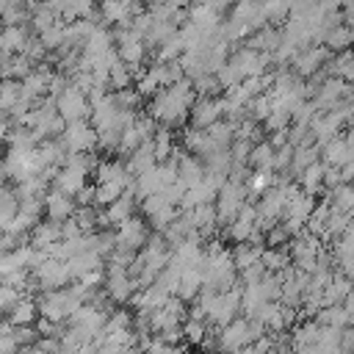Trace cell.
Masks as SVG:
<instances>
[{"mask_svg": "<svg viewBox=\"0 0 354 354\" xmlns=\"http://www.w3.org/2000/svg\"><path fill=\"white\" fill-rule=\"evenodd\" d=\"M122 160H124V169H127V171H130L133 177H136V174H141L144 169L155 166V155H152V141H149V138H147V141H141V144H138V147H136L133 152H127V155H124Z\"/></svg>", "mask_w": 354, "mask_h": 354, "instance_id": "cell-17", "label": "cell"}, {"mask_svg": "<svg viewBox=\"0 0 354 354\" xmlns=\"http://www.w3.org/2000/svg\"><path fill=\"white\" fill-rule=\"evenodd\" d=\"M28 36H30L28 22H25V25H0V55L22 53Z\"/></svg>", "mask_w": 354, "mask_h": 354, "instance_id": "cell-14", "label": "cell"}, {"mask_svg": "<svg viewBox=\"0 0 354 354\" xmlns=\"http://www.w3.org/2000/svg\"><path fill=\"white\" fill-rule=\"evenodd\" d=\"M205 133H207V138L213 141L216 149H227V147L232 144V122H227V119L210 122V124L205 127Z\"/></svg>", "mask_w": 354, "mask_h": 354, "instance_id": "cell-25", "label": "cell"}, {"mask_svg": "<svg viewBox=\"0 0 354 354\" xmlns=\"http://www.w3.org/2000/svg\"><path fill=\"white\" fill-rule=\"evenodd\" d=\"M86 183H88V174L80 171V169H75V166H66V163L58 166L55 174L50 177V185L58 188V191H64V194H69V196H75Z\"/></svg>", "mask_w": 354, "mask_h": 354, "instance_id": "cell-11", "label": "cell"}, {"mask_svg": "<svg viewBox=\"0 0 354 354\" xmlns=\"http://www.w3.org/2000/svg\"><path fill=\"white\" fill-rule=\"evenodd\" d=\"M158 3H163V0H144V6L149 8V6H158Z\"/></svg>", "mask_w": 354, "mask_h": 354, "instance_id": "cell-47", "label": "cell"}, {"mask_svg": "<svg viewBox=\"0 0 354 354\" xmlns=\"http://www.w3.org/2000/svg\"><path fill=\"white\" fill-rule=\"evenodd\" d=\"M8 3H11V0H0V14H3V8H6Z\"/></svg>", "mask_w": 354, "mask_h": 354, "instance_id": "cell-48", "label": "cell"}, {"mask_svg": "<svg viewBox=\"0 0 354 354\" xmlns=\"http://www.w3.org/2000/svg\"><path fill=\"white\" fill-rule=\"evenodd\" d=\"M202 166H205V171H213V174H224L227 177V171L232 166L230 149H210L207 155H202Z\"/></svg>", "mask_w": 354, "mask_h": 354, "instance_id": "cell-28", "label": "cell"}, {"mask_svg": "<svg viewBox=\"0 0 354 354\" xmlns=\"http://www.w3.org/2000/svg\"><path fill=\"white\" fill-rule=\"evenodd\" d=\"M149 232H152V227L147 224V218L138 216V213H133L130 218H124V221H119L113 227V241H116V246H124V249L138 252L144 246V241L149 238Z\"/></svg>", "mask_w": 354, "mask_h": 354, "instance_id": "cell-4", "label": "cell"}, {"mask_svg": "<svg viewBox=\"0 0 354 354\" xmlns=\"http://www.w3.org/2000/svg\"><path fill=\"white\" fill-rule=\"evenodd\" d=\"M260 252H263V246H254V243H249V241H238V243H232V246H230V254H232V266H235V271H241V268L257 263V260H260Z\"/></svg>", "mask_w": 354, "mask_h": 354, "instance_id": "cell-22", "label": "cell"}, {"mask_svg": "<svg viewBox=\"0 0 354 354\" xmlns=\"http://www.w3.org/2000/svg\"><path fill=\"white\" fill-rule=\"evenodd\" d=\"M64 25H66V22H64V19H58V22H55V25H50L47 30L36 33V36H39V41L47 47V53H50V50H58V47L64 44Z\"/></svg>", "mask_w": 354, "mask_h": 354, "instance_id": "cell-38", "label": "cell"}, {"mask_svg": "<svg viewBox=\"0 0 354 354\" xmlns=\"http://www.w3.org/2000/svg\"><path fill=\"white\" fill-rule=\"evenodd\" d=\"M28 19H30V8L25 6V0H11L0 14V25H25Z\"/></svg>", "mask_w": 354, "mask_h": 354, "instance_id": "cell-30", "label": "cell"}, {"mask_svg": "<svg viewBox=\"0 0 354 354\" xmlns=\"http://www.w3.org/2000/svg\"><path fill=\"white\" fill-rule=\"evenodd\" d=\"M205 332H207V321H196V318H185V321H183V340L188 343V348H191V346L199 348Z\"/></svg>", "mask_w": 354, "mask_h": 354, "instance_id": "cell-35", "label": "cell"}, {"mask_svg": "<svg viewBox=\"0 0 354 354\" xmlns=\"http://www.w3.org/2000/svg\"><path fill=\"white\" fill-rule=\"evenodd\" d=\"M6 315V321L11 324V326H19V324H33L36 318H39V310H36V299L33 296H28V293H19L17 299H14V304L3 313Z\"/></svg>", "mask_w": 354, "mask_h": 354, "instance_id": "cell-12", "label": "cell"}, {"mask_svg": "<svg viewBox=\"0 0 354 354\" xmlns=\"http://www.w3.org/2000/svg\"><path fill=\"white\" fill-rule=\"evenodd\" d=\"M102 266H105V257H100L94 249H86V252H77V254L66 257V268H69V277L72 279L83 277L91 268H102Z\"/></svg>", "mask_w": 354, "mask_h": 354, "instance_id": "cell-18", "label": "cell"}, {"mask_svg": "<svg viewBox=\"0 0 354 354\" xmlns=\"http://www.w3.org/2000/svg\"><path fill=\"white\" fill-rule=\"evenodd\" d=\"M202 288V271L196 266H188L180 271V279H177V288H174V296H180L183 301H194L196 293Z\"/></svg>", "mask_w": 354, "mask_h": 354, "instance_id": "cell-19", "label": "cell"}, {"mask_svg": "<svg viewBox=\"0 0 354 354\" xmlns=\"http://www.w3.org/2000/svg\"><path fill=\"white\" fill-rule=\"evenodd\" d=\"M102 279H105V266H102V268H91V271H86L83 277H77V282L86 285V288H100Z\"/></svg>", "mask_w": 354, "mask_h": 354, "instance_id": "cell-42", "label": "cell"}, {"mask_svg": "<svg viewBox=\"0 0 354 354\" xmlns=\"http://www.w3.org/2000/svg\"><path fill=\"white\" fill-rule=\"evenodd\" d=\"M260 263L266 266V271L277 274V271H282L285 266H290V257H288L285 246H263V252H260Z\"/></svg>", "mask_w": 354, "mask_h": 354, "instance_id": "cell-27", "label": "cell"}, {"mask_svg": "<svg viewBox=\"0 0 354 354\" xmlns=\"http://www.w3.org/2000/svg\"><path fill=\"white\" fill-rule=\"evenodd\" d=\"M174 169H177V177L185 183V185H196L202 177H205V166H202V158L199 155H191V152H180V158H177V163H174Z\"/></svg>", "mask_w": 354, "mask_h": 354, "instance_id": "cell-16", "label": "cell"}, {"mask_svg": "<svg viewBox=\"0 0 354 354\" xmlns=\"http://www.w3.org/2000/svg\"><path fill=\"white\" fill-rule=\"evenodd\" d=\"M72 199H75V205H94V185H88V183H86V185H83Z\"/></svg>", "mask_w": 354, "mask_h": 354, "instance_id": "cell-44", "label": "cell"}, {"mask_svg": "<svg viewBox=\"0 0 354 354\" xmlns=\"http://www.w3.org/2000/svg\"><path fill=\"white\" fill-rule=\"evenodd\" d=\"M41 205H44V218H53V221H64V218H69L72 213H75V199L69 196V194H64V191H58V188H47L44 191V196H41Z\"/></svg>", "mask_w": 354, "mask_h": 354, "instance_id": "cell-10", "label": "cell"}, {"mask_svg": "<svg viewBox=\"0 0 354 354\" xmlns=\"http://www.w3.org/2000/svg\"><path fill=\"white\" fill-rule=\"evenodd\" d=\"M313 354H340V329L337 326H321Z\"/></svg>", "mask_w": 354, "mask_h": 354, "instance_id": "cell-24", "label": "cell"}, {"mask_svg": "<svg viewBox=\"0 0 354 354\" xmlns=\"http://www.w3.org/2000/svg\"><path fill=\"white\" fill-rule=\"evenodd\" d=\"M58 141H61V147L66 152H86V149L97 147V130L91 127L88 119H75V122L64 124Z\"/></svg>", "mask_w": 354, "mask_h": 354, "instance_id": "cell-3", "label": "cell"}, {"mask_svg": "<svg viewBox=\"0 0 354 354\" xmlns=\"http://www.w3.org/2000/svg\"><path fill=\"white\" fill-rule=\"evenodd\" d=\"M254 340L252 335V321L246 315H235L218 329V348L224 351H246V346Z\"/></svg>", "mask_w": 354, "mask_h": 354, "instance_id": "cell-5", "label": "cell"}, {"mask_svg": "<svg viewBox=\"0 0 354 354\" xmlns=\"http://www.w3.org/2000/svg\"><path fill=\"white\" fill-rule=\"evenodd\" d=\"M55 111L64 116V122H75V119H88V100H86V91L77 88L75 83H66L55 97Z\"/></svg>", "mask_w": 354, "mask_h": 354, "instance_id": "cell-2", "label": "cell"}, {"mask_svg": "<svg viewBox=\"0 0 354 354\" xmlns=\"http://www.w3.org/2000/svg\"><path fill=\"white\" fill-rule=\"evenodd\" d=\"M183 50H185V47H183L180 33H171L169 39H163L160 44L152 47V61H174V58H180Z\"/></svg>", "mask_w": 354, "mask_h": 354, "instance_id": "cell-26", "label": "cell"}, {"mask_svg": "<svg viewBox=\"0 0 354 354\" xmlns=\"http://www.w3.org/2000/svg\"><path fill=\"white\" fill-rule=\"evenodd\" d=\"M351 39H354V36H351V25H348V22H337V25H332V28L324 30L321 44L329 47L332 53H337V50L351 47Z\"/></svg>", "mask_w": 354, "mask_h": 354, "instance_id": "cell-21", "label": "cell"}, {"mask_svg": "<svg viewBox=\"0 0 354 354\" xmlns=\"http://www.w3.org/2000/svg\"><path fill=\"white\" fill-rule=\"evenodd\" d=\"M136 210H138L136 196H133V194H124V191H122L116 199H111V202L102 207V213H105V218H108V227H116L119 221L130 218Z\"/></svg>", "mask_w": 354, "mask_h": 354, "instance_id": "cell-13", "label": "cell"}, {"mask_svg": "<svg viewBox=\"0 0 354 354\" xmlns=\"http://www.w3.org/2000/svg\"><path fill=\"white\" fill-rule=\"evenodd\" d=\"M321 326H348V324H354V318L340 307V304H326V307H321L315 315H313Z\"/></svg>", "mask_w": 354, "mask_h": 354, "instance_id": "cell-23", "label": "cell"}, {"mask_svg": "<svg viewBox=\"0 0 354 354\" xmlns=\"http://www.w3.org/2000/svg\"><path fill=\"white\" fill-rule=\"evenodd\" d=\"M288 144H293V147H299V144H313L310 124H304V122H290V124H288Z\"/></svg>", "mask_w": 354, "mask_h": 354, "instance_id": "cell-39", "label": "cell"}, {"mask_svg": "<svg viewBox=\"0 0 354 354\" xmlns=\"http://www.w3.org/2000/svg\"><path fill=\"white\" fill-rule=\"evenodd\" d=\"M191 86H194V94L196 97H216V94H221V86H218V80H216L213 72H202L199 77L191 80Z\"/></svg>", "mask_w": 354, "mask_h": 354, "instance_id": "cell-34", "label": "cell"}, {"mask_svg": "<svg viewBox=\"0 0 354 354\" xmlns=\"http://www.w3.org/2000/svg\"><path fill=\"white\" fill-rule=\"evenodd\" d=\"M290 155H293V144H282L274 149V158H271V169L274 171H285L290 166Z\"/></svg>", "mask_w": 354, "mask_h": 354, "instance_id": "cell-41", "label": "cell"}, {"mask_svg": "<svg viewBox=\"0 0 354 354\" xmlns=\"http://www.w3.org/2000/svg\"><path fill=\"white\" fill-rule=\"evenodd\" d=\"M318 158H321L324 166H343L346 160H354V138H351L348 127H343V133L324 141Z\"/></svg>", "mask_w": 354, "mask_h": 354, "instance_id": "cell-7", "label": "cell"}, {"mask_svg": "<svg viewBox=\"0 0 354 354\" xmlns=\"http://www.w3.org/2000/svg\"><path fill=\"white\" fill-rule=\"evenodd\" d=\"M19 346H17V340L11 337V332H3L0 335V351H17Z\"/></svg>", "mask_w": 354, "mask_h": 354, "instance_id": "cell-46", "label": "cell"}, {"mask_svg": "<svg viewBox=\"0 0 354 354\" xmlns=\"http://www.w3.org/2000/svg\"><path fill=\"white\" fill-rule=\"evenodd\" d=\"M260 11L266 22H282L290 11V0H260Z\"/></svg>", "mask_w": 354, "mask_h": 354, "instance_id": "cell-36", "label": "cell"}, {"mask_svg": "<svg viewBox=\"0 0 354 354\" xmlns=\"http://www.w3.org/2000/svg\"><path fill=\"white\" fill-rule=\"evenodd\" d=\"M124 86H133V72H130V66L124 61L116 58L111 64V69H108V88L113 91V88H124Z\"/></svg>", "mask_w": 354, "mask_h": 354, "instance_id": "cell-31", "label": "cell"}, {"mask_svg": "<svg viewBox=\"0 0 354 354\" xmlns=\"http://www.w3.org/2000/svg\"><path fill=\"white\" fill-rule=\"evenodd\" d=\"M216 119H221V94H216V97H194V102L188 108V124L207 127Z\"/></svg>", "mask_w": 354, "mask_h": 354, "instance_id": "cell-9", "label": "cell"}, {"mask_svg": "<svg viewBox=\"0 0 354 354\" xmlns=\"http://www.w3.org/2000/svg\"><path fill=\"white\" fill-rule=\"evenodd\" d=\"M58 238H61V221H53V218H44V216L28 232V243L36 246V249H44L47 243H53Z\"/></svg>", "mask_w": 354, "mask_h": 354, "instance_id": "cell-15", "label": "cell"}, {"mask_svg": "<svg viewBox=\"0 0 354 354\" xmlns=\"http://www.w3.org/2000/svg\"><path fill=\"white\" fill-rule=\"evenodd\" d=\"M111 97H113L116 108H124V111H138V108L144 105V97H141V94H138L133 86L113 88V91H111Z\"/></svg>", "mask_w": 354, "mask_h": 354, "instance_id": "cell-32", "label": "cell"}, {"mask_svg": "<svg viewBox=\"0 0 354 354\" xmlns=\"http://www.w3.org/2000/svg\"><path fill=\"white\" fill-rule=\"evenodd\" d=\"M321 174H324V163H321V158H318V160L307 163V166L299 171L296 183H299V188H301L304 194L321 196V191H324V185H321Z\"/></svg>", "mask_w": 354, "mask_h": 354, "instance_id": "cell-20", "label": "cell"}, {"mask_svg": "<svg viewBox=\"0 0 354 354\" xmlns=\"http://www.w3.org/2000/svg\"><path fill=\"white\" fill-rule=\"evenodd\" d=\"M194 86L188 77H180L171 86L158 88L147 102V116L166 127H183L188 122V108L194 102Z\"/></svg>", "mask_w": 354, "mask_h": 354, "instance_id": "cell-1", "label": "cell"}, {"mask_svg": "<svg viewBox=\"0 0 354 354\" xmlns=\"http://www.w3.org/2000/svg\"><path fill=\"white\" fill-rule=\"evenodd\" d=\"M30 277L36 279L39 290H47V288H64V285L72 282L69 268H66V260H58V257H44L36 268H30Z\"/></svg>", "mask_w": 354, "mask_h": 354, "instance_id": "cell-6", "label": "cell"}, {"mask_svg": "<svg viewBox=\"0 0 354 354\" xmlns=\"http://www.w3.org/2000/svg\"><path fill=\"white\" fill-rule=\"evenodd\" d=\"M268 111H271V97H268L266 91L254 94V97L246 102V116L254 119V122H263V119L268 116Z\"/></svg>", "mask_w": 354, "mask_h": 354, "instance_id": "cell-37", "label": "cell"}, {"mask_svg": "<svg viewBox=\"0 0 354 354\" xmlns=\"http://www.w3.org/2000/svg\"><path fill=\"white\" fill-rule=\"evenodd\" d=\"M288 238H290V232L285 230V224H282V221H277L271 230H266V232H263L266 246H285V243H288Z\"/></svg>", "mask_w": 354, "mask_h": 354, "instance_id": "cell-40", "label": "cell"}, {"mask_svg": "<svg viewBox=\"0 0 354 354\" xmlns=\"http://www.w3.org/2000/svg\"><path fill=\"white\" fill-rule=\"evenodd\" d=\"M124 191V185L119 180H105V183H94V205L105 207L111 199H116Z\"/></svg>", "mask_w": 354, "mask_h": 354, "instance_id": "cell-33", "label": "cell"}, {"mask_svg": "<svg viewBox=\"0 0 354 354\" xmlns=\"http://www.w3.org/2000/svg\"><path fill=\"white\" fill-rule=\"evenodd\" d=\"M271 158H274V147L263 138V141L252 144L246 163H249V169H271Z\"/></svg>", "mask_w": 354, "mask_h": 354, "instance_id": "cell-29", "label": "cell"}, {"mask_svg": "<svg viewBox=\"0 0 354 354\" xmlns=\"http://www.w3.org/2000/svg\"><path fill=\"white\" fill-rule=\"evenodd\" d=\"M354 351V324L340 326V354Z\"/></svg>", "mask_w": 354, "mask_h": 354, "instance_id": "cell-43", "label": "cell"}, {"mask_svg": "<svg viewBox=\"0 0 354 354\" xmlns=\"http://www.w3.org/2000/svg\"><path fill=\"white\" fill-rule=\"evenodd\" d=\"M340 171V183H351L354 180V160H346L343 166H337Z\"/></svg>", "mask_w": 354, "mask_h": 354, "instance_id": "cell-45", "label": "cell"}, {"mask_svg": "<svg viewBox=\"0 0 354 354\" xmlns=\"http://www.w3.org/2000/svg\"><path fill=\"white\" fill-rule=\"evenodd\" d=\"M329 55H332V50L329 47H324V44H310V47H301V50H296V55L290 58V69L299 75V77H310L313 72H318L326 61H329Z\"/></svg>", "mask_w": 354, "mask_h": 354, "instance_id": "cell-8", "label": "cell"}]
</instances>
